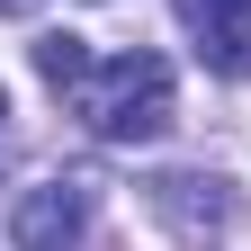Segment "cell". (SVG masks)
<instances>
[{
    "label": "cell",
    "instance_id": "obj_1",
    "mask_svg": "<svg viewBox=\"0 0 251 251\" xmlns=\"http://www.w3.org/2000/svg\"><path fill=\"white\" fill-rule=\"evenodd\" d=\"M72 117L99 144H152L171 126V63L162 54H108L72 81Z\"/></svg>",
    "mask_w": 251,
    "mask_h": 251
},
{
    "label": "cell",
    "instance_id": "obj_2",
    "mask_svg": "<svg viewBox=\"0 0 251 251\" xmlns=\"http://www.w3.org/2000/svg\"><path fill=\"white\" fill-rule=\"evenodd\" d=\"M171 9H179V27L198 36V54H206L225 81L251 72V0H171Z\"/></svg>",
    "mask_w": 251,
    "mask_h": 251
},
{
    "label": "cell",
    "instance_id": "obj_3",
    "mask_svg": "<svg viewBox=\"0 0 251 251\" xmlns=\"http://www.w3.org/2000/svg\"><path fill=\"white\" fill-rule=\"evenodd\" d=\"M81 225H90V198H81L72 179L27 188V198H18V215H9L18 251H72V242H81Z\"/></svg>",
    "mask_w": 251,
    "mask_h": 251
},
{
    "label": "cell",
    "instance_id": "obj_4",
    "mask_svg": "<svg viewBox=\"0 0 251 251\" xmlns=\"http://www.w3.org/2000/svg\"><path fill=\"white\" fill-rule=\"evenodd\" d=\"M36 72H45L54 90H72V81L90 72V45H81V36H36Z\"/></svg>",
    "mask_w": 251,
    "mask_h": 251
},
{
    "label": "cell",
    "instance_id": "obj_5",
    "mask_svg": "<svg viewBox=\"0 0 251 251\" xmlns=\"http://www.w3.org/2000/svg\"><path fill=\"white\" fill-rule=\"evenodd\" d=\"M18 9H27V0H0V18H18Z\"/></svg>",
    "mask_w": 251,
    "mask_h": 251
},
{
    "label": "cell",
    "instance_id": "obj_6",
    "mask_svg": "<svg viewBox=\"0 0 251 251\" xmlns=\"http://www.w3.org/2000/svg\"><path fill=\"white\" fill-rule=\"evenodd\" d=\"M0 117H9V90H0Z\"/></svg>",
    "mask_w": 251,
    "mask_h": 251
}]
</instances>
